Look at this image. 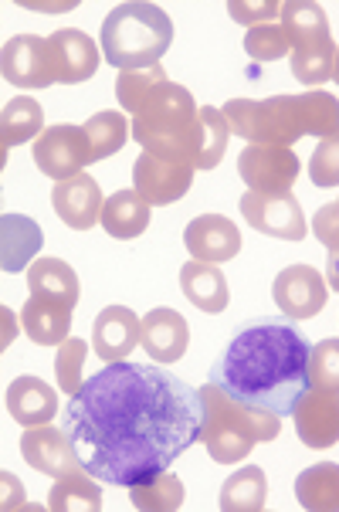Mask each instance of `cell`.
<instances>
[{"label": "cell", "mask_w": 339, "mask_h": 512, "mask_svg": "<svg viewBox=\"0 0 339 512\" xmlns=\"http://www.w3.org/2000/svg\"><path fill=\"white\" fill-rule=\"evenodd\" d=\"M204 397L150 363H109L65 407V431L99 482H150L201 441Z\"/></svg>", "instance_id": "cell-1"}, {"label": "cell", "mask_w": 339, "mask_h": 512, "mask_svg": "<svg viewBox=\"0 0 339 512\" xmlns=\"http://www.w3.org/2000/svg\"><path fill=\"white\" fill-rule=\"evenodd\" d=\"M309 350L306 336L285 316L255 319L231 336L207 380L234 401L289 418L309 390Z\"/></svg>", "instance_id": "cell-2"}, {"label": "cell", "mask_w": 339, "mask_h": 512, "mask_svg": "<svg viewBox=\"0 0 339 512\" xmlns=\"http://www.w3.org/2000/svg\"><path fill=\"white\" fill-rule=\"evenodd\" d=\"M231 133L262 146H292L302 136H329L339 129V99L326 89L272 99H231L221 109Z\"/></svg>", "instance_id": "cell-3"}, {"label": "cell", "mask_w": 339, "mask_h": 512, "mask_svg": "<svg viewBox=\"0 0 339 512\" xmlns=\"http://www.w3.org/2000/svg\"><path fill=\"white\" fill-rule=\"evenodd\" d=\"M133 140L143 153L197 170L201 153V109L184 85L167 82L133 116Z\"/></svg>", "instance_id": "cell-4"}, {"label": "cell", "mask_w": 339, "mask_h": 512, "mask_svg": "<svg viewBox=\"0 0 339 512\" xmlns=\"http://www.w3.org/2000/svg\"><path fill=\"white\" fill-rule=\"evenodd\" d=\"M99 41L102 58L119 72L150 68L160 65V58L170 51L173 21L163 7L146 4V0H129V4H119L109 11V17L102 21Z\"/></svg>", "instance_id": "cell-5"}, {"label": "cell", "mask_w": 339, "mask_h": 512, "mask_svg": "<svg viewBox=\"0 0 339 512\" xmlns=\"http://www.w3.org/2000/svg\"><path fill=\"white\" fill-rule=\"evenodd\" d=\"M201 397H204L201 441L217 465L241 462V458L251 455V448L262 445V441H275L278 431H282V418L234 401L224 390H217L211 380L201 387Z\"/></svg>", "instance_id": "cell-6"}, {"label": "cell", "mask_w": 339, "mask_h": 512, "mask_svg": "<svg viewBox=\"0 0 339 512\" xmlns=\"http://www.w3.org/2000/svg\"><path fill=\"white\" fill-rule=\"evenodd\" d=\"M282 31L289 34L292 45V75L302 85H326L333 78L336 65V41L329 34V17L312 0H285L282 4Z\"/></svg>", "instance_id": "cell-7"}, {"label": "cell", "mask_w": 339, "mask_h": 512, "mask_svg": "<svg viewBox=\"0 0 339 512\" xmlns=\"http://www.w3.org/2000/svg\"><path fill=\"white\" fill-rule=\"evenodd\" d=\"M238 177L245 180L248 190L265 197L292 194V184L299 177V156L289 146H262L248 143L238 156Z\"/></svg>", "instance_id": "cell-8"}, {"label": "cell", "mask_w": 339, "mask_h": 512, "mask_svg": "<svg viewBox=\"0 0 339 512\" xmlns=\"http://www.w3.org/2000/svg\"><path fill=\"white\" fill-rule=\"evenodd\" d=\"M31 156L38 163V170L55 180V184L58 180L78 177L92 163L89 133H85V126H48L34 140Z\"/></svg>", "instance_id": "cell-9"}, {"label": "cell", "mask_w": 339, "mask_h": 512, "mask_svg": "<svg viewBox=\"0 0 339 512\" xmlns=\"http://www.w3.org/2000/svg\"><path fill=\"white\" fill-rule=\"evenodd\" d=\"M0 72L17 89H48L58 85L55 58H51L48 38L38 34H14L0 51Z\"/></svg>", "instance_id": "cell-10"}, {"label": "cell", "mask_w": 339, "mask_h": 512, "mask_svg": "<svg viewBox=\"0 0 339 512\" xmlns=\"http://www.w3.org/2000/svg\"><path fill=\"white\" fill-rule=\"evenodd\" d=\"M238 207H241V218H245L258 234H268V238L302 241L309 234L306 214H302V207L292 194L265 197V194L248 190Z\"/></svg>", "instance_id": "cell-11"}, {"label": "cell", "mask_w": 339, "mask_h": 512, "mask_svg": "<svg viewBox=\"0 0 339 512\" xmlns=\"http://www.w3.org/2000/svg\"><path fill=\"white\" fill-rule=\"evenodd\" d=\"M272 299L289 319H316L326 309L329 282L312 265H289L275 275Z\"/></svg>", "instance_id": "cell-12"}, {"label": "cell", "mask_w": 339, "mask_h": 512, "mask_svg": "<svg viewBox=\"0 0 339 512\" xmlns=\"http://www.w3.org/2000/svg\"><path fill=\"white\" fill-rule=\"evenodd\" d=\"M21 455L34 472L51 475V479H62V475L85 468L82 458L68 438V431L51 428V424H38V428H24L21 435Z\"/></svg>", "instance_id": "cell-13"}, {"label": "cell", "mask_w": 339, "mask_h": 512, "mask_svg": "<svg viewBox=\"0 0 339 512\" xmlns=\"http://www.w3.org/2000/svg\"><path fill=\"white\" fill-rule=\"evenodd\" d=\"M292 418H295V435H299L306 448L316 451L333 448L339 441V394L309 387L299 397V404H295Z\"/></svg>", "instance_id": "cell-14"}, {"label": "cell", "mask_w": 339, "mask_h": 512, "mask_svg": "<svg viewBox=\"0 0 339 512\" xmlns=\"http://www.w3.org/2000/svg\"><path fill=\"white\" fill-rule=\"evenodd\" d=\"M194 184V167L184 163H167L156 160L150 153H139L133 163V190L143 194L153 207L163 204H177Z\"/></svg>", "instance_id": "cell-15"}, {"label": "cell", "mask_w": 339, "mask_h": 512, "mask_svg": "<svg viewBox=\"0 0 339 512\" xmlns=\"http://www.w3.org/2000/svg\"><path fill=\"white\" fill-rule=\"evenodd\" d=\"M92 346L102 363L129 360L136 346H143V319L126 306H109L92 323Z\"/></svg>", "instance_id": "cell-16"}, {"label": "cell", "mask_w": 339, "mask_h": 512, "mask_svg": "<svg viewBox=\"0 0 339 512\" xmlns=\"http://www.w3.org/2000/svg\"><path fill=\"white\" fill-rule=\"evenodd\" d=\"M184 245L190 251V258H197V262L221 265V262L238 258L241 231H238V224L231 218H224V214H201V218H194L184 228Z\"/></svg>", "instance_id": "cell-17"}, {"label": "cell", "mask_w": 339, "mask_h": 512, "mask_svg": "<svg viewBox=\"0 0 339 512\" xmlns=\"http://www.w3.org/2000/svg\"><path fill=\"white\" fill-rule=\"evenodd\" d=\"M51 204H55V214L62 218V224H68L72 231H92L95 221H102L106 197H102L95 177L78 173V177L58 180L55 190H51Z\"/></svg>", "instance_id": "cell-18"}, {"label": "cell", "mask_w": 339, "mask_h": 512, "mask_svg": "<svg viewBox=\"0 0 339 512\" xmlns=\"http://www.w3.org/2000/svg\"><path fill=\"white\" fill-rule=\"evenodd\" d=\"M48 45H51V58H55L58 85H82L99 72L102 51L95 48V41L85 31L62 28L51 34Z\"/></svg>", "instance_id": "cell-19"}, {"label": "cell", "mask_w": 339, "mask_h": 512, "mask_svg": "<svg viewBox=\"0 0 339 512\" xmlns=\"http://www.w3.org/2000/svg\"><path fill=\"white\" fill-rule=\"evenodd\" d=\"M187 343H190V326L177 309L160 306L143 316V350L150 353L153 363H160V367L177 363L187 353Z\"/></svg>", "instance_id": "cell-20"}, {"label": "cell", "mask_w": 339, "mask_h": 512, "mask_svg": "<svg viewBox=\"0 0 339 512\" xmlns=\"http://www.w3.org/2000/svg\"><path fill=\"white\" fill-rule=\"evenodd\" d=\"M72 306L48 295H31L21 309V329L38 346H62L72 336Z\"/></svg>", "instance_id": "cell-21"}, {"label": "cell", "mask_w": 339, "mask_h": 512, "mask_svg": "<svg viewBox=\"0 0 339 512\" xmlns=\"http://www.w3.org/2000/svg\"><path fill=\"white\" fill-rule=\"evenodd\" d=\"M7 411L21 428H38V424L55 421L58 414V394L51 390L45 380L24 373L7 387Z\"/></svg>", "instance_id": "cell-22"}, {"label": "cell", "mask_w": 339, "mask_h": 512, "mask_svg": "<svg viewBox=\"0 0 339 512\" xmlns=\"http://www.w3.org/2000/svg\"><path fill=\"white\" fill-rule=\"evenodd\" d=\"M180 292L187 295L190 306H197L201 312H207V316L224 312L231 302L228 279H224L221 268L211 262H197V258H190V262L180 268Z\"/></svg>", "instance_id": "cell-23"}, {"label": "cell", "mask_w": 339, "mask_h": 512, "mask_svg": "<svg viewBox=\"0 0 339 512\" xmlns=\"http://www.w3.org/2000/svg\"><path fill=\"white\" fill-rule=\"evenodd\" d=\"M45 231L24 214H4L0 218V268L4 272H21L31 265V258L41 251Z\"/></svg>", "instance_id": "cell-24"}, {"label": "cell", "mask_w": 339, "mask_h": 512, "mask_svg": "<svg viewBox=\"0 0 339 512\" xmlns=\"http://www.w3.org/2000/svg\"><path fill=\"white\" fill-rule=\"evenodd\" d=\"M150 214H153V204L146 201L143 194H136V190H116L106 201V207H102L99 224L112 238L133 241L150 228Z\"/></svg>", "instance_id": "cell-25"}, {"label": "cell", "mask_w": 339, "mask_h": 512, "mask_svg": "<svg viewBox=\"0 0 339 512\" xmlns=\"http://www.w3.org/2000/svg\"><path fill=\"white\" fill-rule=\"evenodd\" d=\"M45 112H41V102L31 99V95H17L0 112V153L7 156V150H14L17 143L38 140L45 133Z\"/></svg>", "instance_id": "cell-26"}, {"label": "cell", "mask_w": 339, "mask_h": 512, "mask_svg": "<svg viewBox=\"0 0 339 512\" xmlns=\"http://www.w3.org/2000/svg\"><path fill=\"white\" fill-rule=\"evenodd\" d=\"M48 509L51 512H99L102 509V489L99 479L89 468H75V472L62 475L48 492Z\"/></svg>", "instance_id": "cell-27"}, {"label": "cell", "mask_w": 339, "mask_h": 512, "mask_svg": "<svg viewBox=\"0 0 339 512\" xmlns=\"http://www.w3.org/2000/svg\"><path fill=\"white\" fill-rule=\"evenodd\" d=\"M28 289L31 295H48V299H62L68 306H78V275L75 268L62 258H34L28 265Z\"/></svg>", "instance_id": "cell-28"}, {"label": "cell", "mask_w": 339, "mask_h": 512, "mask_svg": "<svg viewBox=\"0 0 339 512\" xmlns=\"http://www.w3.org/2000/svg\"><path fill=\"white\" fill-rule=\"evenodd\" d=\"M295 499L309 512H339V465L319 462L295 479Z\"/></svg>", "instance_id": "cell-29"}, {"label": "cell", "mask_w": 339, "mask_h": 512, "mask_svg": "<svg viewBox=\"0 0 339 512\" xmlns=\"http://www.w3.org/2000/svg\"><path fill=\"white\" fill-rule=\"evenodd\" d=\"M268 499V479L258 465H248L241 472H234L221 489L217 506L224 512H262Z\"/></svg>", "instance_id": "cell-30"}, {"label": "cell", "mask_w": 339, "mask_h": 512, "mask_svg": "<svg viewBox=\"0 0 339 512\" xmlns=\"http://www.w3.org/2000/svg\"><path fill=\"white\" fill-rule=\"evenodd\" d=\"M184 499H187L184 482L170 472H160L150 482L129 485V502L143 512H177L184 509Z\"/></svg>", "instance_id": "cell-31"}, {"label": "cell", "mask_w": 339, "mask_h": 512, "mask_svg": "<svg viewBox=\"0 0 339 512\" xmlns=\"http://www.w3.org/2000/svg\"><path fill=\"white\" fill-rule=\"evenodd\" d=\"M170 78L163 72L160 65H150V68H133V72H119L116 75V99L123 106L126 116H136L146 102L153 99L160 85H167Z\"/></svg>", "instance_id": "cell-32"}, {"label": "cell", "mask_w": 339, "mask_h": 512, "mask_svg": "<svg viewBox=\"0 0 339 512\" xmlns=\"http://www.w3.org/2000/svg\"><path fill=\"white\" fill-rule=\"evenodd\" d=\"M85 133H89V143H92V163H99L123 150V143L129 140L133 129H129L126 112L106 109V112H95L89 123H85Z\"/></svg>", "instance_id": "cell-33"}, {"label": "cell", "mask_w": 339, "mask_h": 512, "mask_svg": "<svg viewBox=\"0 0 339 512\" xmlns=\"http://www.w3.org/2000/svg\"><path fill=\"white\" fill-rule=\"evenodd\" d=\"M228 136H231V126H228V119H224V112L214 106H204L201 109V153H197V170H214L217 163L224 160Z\"/></svg>", "instance_id": "cell-34"}, {"label": "cell", "mask_w": 339, "mask_h": 512, "mask_svg": "<svg viewBox=\"0 0 339 512\" xmlns=\"http://www.w3.org/2000/svg\"><path fill=\"white\" fill-rule=\"evenodd\" d=\"M85 357H89V343L85 340H75V336H68V340L58 346V357H55V377H58V387H62V394L75 397L78 390H82V367H85Z\"/></svg>", "instance_id": "cell-35"}, {"label": "cell", "mask_w": 339, "mask_h": 512, "mask_svg": "<svg viewBox=\"0 0 339 512\" xmlns=\"http://www.w3.org/2000/svg\"><path fill=\"white\" fill-rule=\"evenodd\" d=\"M309 387L339 394V340H319L309 350Z\"/></svg>", "instance_id": "cell-36"}, {"label": "cell", "mask_w": 339, "mask_h": 512, "mask_svg": "<svg viewBox=\"0 0 339 512\" xmlns=\"http://www.w3.org/2000/svg\"><path fill=\"white\" fill-rule=\"evenodd\" d=\"M245 51L251 62H278V58H285V51L292 55V45L282 24H258L245 34Z\"/></svg>", "instance_id": "cell-37"}, {"label": "cell", "mask_w": 339, "mask_h": 512, "mask_svg": "<svg viewBox=\"0 0 339 512\" xmlns=\"http://www.w3.org/2000/svg\"><path fill=\"white\" fill-rule=\"evenodd\" d=\"M309 177L316 187H339V129L319 140L309 160Z\"/></svg>", "instance_id": "cell-38"}, {"label": "cell", "mask_w": 339, "mask_h": 512, "mask_svg": "<svg viewBox=\"0 0 339 512\" xmlns=\"http://www.w3.org/2000/svg\"><path fill=\"white\" fill-rule=\"evenodd\" d=\"M228 14L231 21L258 28V24H272V17L282 14V4L275 0H262V4H245V0H228Z\"/></svg>", "instance_id": "cell-39"}, {"label": "cell", "mask_w": 339, "mask_h": 512, "mask_svg": "<svg viewBox=\"0 0 339 512\" xmlns=\"http://www.w3.org/2000/svg\"><path fill=\"white\" fill-rule=\"evenodd\" d=\"M312 234L339 255V201H329L312 214Z\"/></svg>", "instance_id": "cell-40"}, {"label": "cell", "mask_w": 339, "mask_h": 512, "mask_svg": "<svg viewBox=\"0 0 339 512\" xmlns=\"http://www.w3.org/2000/svg\"><path fill=\"white\" fill-rule=\"evenodd\" d=\"M0 482H4V509H21L24 506L21 482H17L11 472H0Z\"/></svg>", "instance_id": "cell-41"}, {"label": "cell", "mask_w": 339, "mask_h": 512, "mask_svg": "<svg viewBox=\"0 0 339 512\" xmlns=\"http://www.w3.org/2000/svg\"><path fill=\"white\" fill-rule=\"evenodd\" d=\"M326 282H329V289L339 292V255L336 251H329V258H326Z\"/></svg>", "instance_id": "cell-42"}, {"label": "cell", "mask_w": 339, "mask_h": 512, "mask_svg": "<svg viewBox=\"0 0 339 512\" xmlns=\"http://www.w3.org/2000/svg\"><path fill=\"white\" fill-rule=\"evenodd\" d=\"M333 82H339V51H336V65H333Z\"/></svg>", "instance_id": "cell-43"}]
</instances>
